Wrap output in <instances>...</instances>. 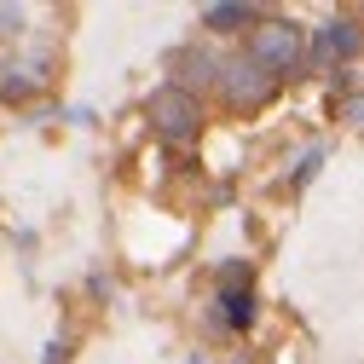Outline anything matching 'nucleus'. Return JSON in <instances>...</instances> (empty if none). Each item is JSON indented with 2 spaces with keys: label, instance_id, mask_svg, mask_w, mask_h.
<instances>
[{
  "label": "nucleus",
  "instance_id": "obj_1",
  "mask_svg": "<svg viewBox=\"0 0 364 364\" xmlns=\"http://www.w3.org/2000/svg\"><path fill=\"white\" fill-rule=\"evenodd\" d=\"M301 53H306V29L289 23V18H260V23L249 29V64H260L272 81L289 75V70L301 64Z\"/></svg>",
  "mask_w": 364,
  "mask_h": 364
},
{
  "label": "nucleus",
  "instance_id": "obj_2",
  "mask_svg": "<svg viewBox=\"0 0 364 364\" xmlns=\"http://www.w3.org/2000/svg\"><path fill=\"white\" fill-rule=\"evenodd\" d=\"M151 122H156L162 139L186 145V139H197V127H203V105H197L191 87H162V93H151Z\"/></svg>",
  "mask_w": 364,
  "mask_h": 364
},
{
  "label": "nucleus",
  "instance_id": "obj_3",
  "mask_svg": "<svg viewBox=\"0 0 364 364\" xmlns=\"http://www.w3.org/2000/svg\"><path fill=\"white\" fill-rule=\"evenodd\" d=\"M220 87H225V99H232L237 110H255V105H266L272 93H278V81H272L260 64H249V58L225 64V70H220Z\"/></svg>",
  "mask_w": 364,
  "mask_h": 364
},
{
  "label": "nucleus",
  "instance_id": "obj_4",
  "mask_svg": "<svg viewBox=\"0 0 364 364\" xmlns=\"http://www.w3.org/2000/svg\"><path fill=\"white\" fill-rule=\"evenodd\" d=\"M353 53H358V29H353L347 18H336V23L318 29V64H330V58H353Z\"/></svg>",
  "mask_w": 364,
  "mask_h": 364
},
{
  "label": "nucleus",
  "instance_id": "obj_5",
  "mask_svg": "<svg viewBox=\"0 0 364 364\" xmlns=\"http://www.w3.org/2000/svg\"><path fill=\"white\" fill-rule=\"evenodd\" d=\"M41 93V75L35 70H23V64H6L0 70V99L6 105H23V99H35Z\"/></svg>",
  "mask_w": 364,
  "mask_h": 364
},
{
  "label": "nucleus",
  "instance_id": "obj_6",
  "mask_svg": "<svg viewBox=\"0 0 364 364\" xmlns=\"http://www.w3.org/2000/svg\"><path fill=\"white\" fill-rule=\"evenodd\" d=\"M203 23L214 35H232V29H255V6H208Z\"/></svg>",
  "mask_w": 364,
  "mask_h": 364
},
{
  "label": "nucleus",
  "instance_id": "obj_7",
  "mask_svg": "<svg viewBox=\"0 0 364 364\" xmlns=\"http://www.w3.org/2000/svg\"><path fill=\"white\" fill-rule=\"evenodd\" d=\"M220 318H225V324H232V330H249L255 324V295L249 289H220Z\"/></svg>",
  "mask_w": 364,
  "mask_h": 364
},
{
  "label": "nucleus",
  "instance_id": "obj_8",
  "mask_svg": "<svg viewBox=\"0 0 364 364\" xmlns=\"http://www.w3.org/2000/svg\"><path fill=\"white\" fill-rule=\"evenodd\" d=\"M64 358H70V347H64V341H53V347H47V358H41V364H64Z\"/></svg>",
  "mask_w": 364,
  "mask_h": 364
}]
</instances>
